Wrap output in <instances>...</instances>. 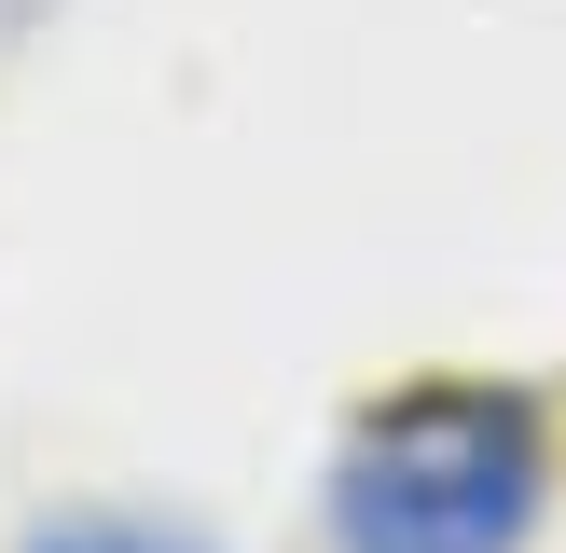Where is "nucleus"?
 <instances>
[{"label":"nucleus","instance_id":"obj_1","mask_svg":"<svg viewBox=\"0 0 566 553\" xmlns=\"http://www.w3.org/2000/svg\"><path fill=\"white\" fill-rule=\"evenodd\" d=\"M553 512V429L497 374L387 387L332 457V553H525Z\"/></svg>","mask_w":566,"mask_h":553},{"label":"nucleus","instance_id":"obj_2","mask_svg":"<svg viewBox=\"0 0 566 553\" xmlns=\"http://www.w3.org/2000/svg\"><path fill=\"white\" fill-rule=\"evenodd\" d=\"M28 553H208L193 525H153V512H83V525H42Z\"/></svg>","mask_w":566,"mask_h":553},{"label":"nucleus","instance_id":"obj_3","mask_svg":"<svg viewBox=\"0 0 566 553\" xmlns=\"http://www.w3.org/2000/svg\"><path fill=\"white\" fill-rule=\"evenodd\" d=\"M55 14V0H0V42H28V28H42Z\"/></svg>","mask_w":566,"mask_h":553}]
</instances>
